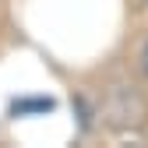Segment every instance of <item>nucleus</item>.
I'll list each match as a JSON object with an SVG mask.
<instances>
[{
  "label": "nucleus",
  "instance_id": "f257e3e1",
  "mask_svg": "<svg viewBox=\"0 0 148 148\" xmlns=\"http://www.w3.org/2000/svg\"><path fill=\"white\" fill-rule=\"evenodd\" d=\"M53 109V99H21V102H11V113H46Z\"/></svg>",
  "mask_w": 148,
  "mask_h": 148
},
{
  "label": "nucleus",
  "instance_id": "f03ea898",
  "mask_svg": "<svg viewBox=\"0 0 148 148\" xmlns=\"http://www.w3.org/2000/svg\"><path fill=\"white\" fill-rule=\"evenodd\" d=\"M141 67H145V74H148V42H145V49H141Z\"/></svg>",
  "mask_w": 148,
  "mask_h": 148
}]
</instances>
